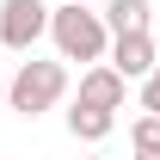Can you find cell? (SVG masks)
<instances>
[{"instance_id":"11","label":"cell","mask_w":160,"mask_h":160,"mask_svg":"<svg viewBox=\"0 0 160 160\" xmlns=\"http://www.w3.org/2000/svg\"><path fill=\"white\" fill-rule=\"evenodd\" d=\"M86 160H99V154H86Z\"/></svg>"},{"instance_id":"9","label":"cell","mask_w":160,"mask_h":160,"mask_svg":"<svg viewBox=\"0 0 160 160\" xmlns=\"http://www.w3.org/2000/svg\"><path fill=\"white\" fill-rule=\"evenodd\" d=\"M142 111H148V117H160V56H154V68L142 74Z\"/></svg>"},{"instance_id":"4","label":"cell","mask_w":160,"mask_h":160,"mask_svg":"<svg viewBox=\"0 0 160 160\" xmlns=\"http://www.w3.org/2000/svg\"><path fill=\"white\" fill-rule=\"evenodd\" d=\"M123 99H129V80H123L111 62H92V68L80 74V99H74V105H92V111H123Z\"/></svg>"},{"instance_id":"2","label":"cell","mask_w":160,"mask_h":160,"mask_svg":"<svg viewBox=\"0 0 160 160\" xmlns=\"http://www.w3.org/2000/svg\"><path fill=\"white\" fill-rule=\"evenodd\" d=\"M62 92H68V68L62 62H19V74L6 80V105L19 111V117H43L49 105H62Z\"/></svg>"},{"instance_id":"8","label":"cell","mask_w":160,"mask_h":160,"mask_svg":"<svg viewBox=\"0 0 160 160\" xmlns=\"http://www.w3.org/2000/svg\"><path fill=\"white\" fill-rule=\"evenodd\" d=\"M129 160H160V117L142 111V117L129 123Z\"/></svg>"},{"instance_id":"10","label":"cell","mask_w":160,"mask_h":160,"mask_svg":"<svg viewBox=\"0 0 160 160\" xmlns=\"http://www.w3.org/2000/svg\"><path fill=\"white\" fill-rule=\"evenodd\" d=\"M0 105H6V80H0Z\"/></svg>"},{"instance_id":"1","label":"cell","mask_w":160,"mask_h":160,"mask_svg":"<svg viewBox=\"0 0 160 160\" xmlns=\"http://www.w3.org/2000/svg\"><path fill=\"white\" fill-rule=\"evenodd\" d=\"M43 37L56 43L62 62H105V49H111V31H105V19L86 6V0H62V6H49V31Z\"/></svg>"},{"instance_id":"3","label":"cell","mask_w":160,"mask_h":160,"mask_svg":"<svg viewBox=\"0 0 160 160\" xmlns=\"http://www.w3.org/2000/svg\"><path fill=\"white\" fill-rule=\"evenodd\" d=\"M49 31V6L43 0H0V49L31 56V43Z\"/></svg>"},{"instance_id":"6","label":"cell","mask_w":160,"mask_h":160,"mask_svg":"<svg viewBox=\"0 0 160 160\" xmlns=\"http://www.w3.org/2000/svg\"><path fill=\"white\" fill-rule=\"evenodd\" d=\"M99 19H105V31H111V37H123V31H148L154 6H148V0H111Z\"/></svg>"},{"instance_id":"7","label":"cell","mask_w":160,"mask_h":160,"mask_svg":"<svg viewBox=\"0 0 160 160\" xmlns=\"http://www.w3.org/2000/svg\"><path fill=\"white\" fill-rule=\"evenodd\" d=\"M117 129V111H92V105H74L68 111V136L74 142H105Z\"/></svg>"},{"instance_id":"5","label":"cell","mask_w":160,"mask_h":160,"mask_svg":"<svg viewBox=\"0 0 160 160\" xmlns=\"http://www.w3.org/2000/svg\"><path fill=\"white\" fill-rule=\"evenodd\" d=\"M154 56H160V49H154L148 31H123V37H111V49H105V62H111L123 80H142L148 68H154Z\"/></svg>"}]
</instances>
